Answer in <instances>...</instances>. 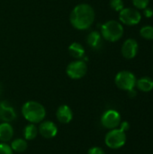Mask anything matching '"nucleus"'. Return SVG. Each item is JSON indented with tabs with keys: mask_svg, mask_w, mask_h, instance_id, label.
<instances>
[{
	"mask_svg": "<svg viewBox=\"0 0 153 154\" xmlns=\"http://www.w3.org/2000/svg\"><path fill=\"white\" fill-rule=\"evenodd\" d=\"M69 21L77 30H87L95 21V11L88 4H79L71 11Z\"/></svg>",
	"mask_w": 153,
	"mask_h": 154,
	"instance_id": "1",
	"label": "nucleus"
},
{
	"mask_svg": "<svg viewBox=\"0 0 153 154\" xmlns=\"http://www.w3.org/2000/svg\"><path fill=\"white\" fill-rule=\"evenodd\" d=\"M23 116L31 124H39L42 122L46 116L44 106L36 101H27L22 107Z\"/></svg>",
	"mask_w": 153,
	"mask_h": 154,
	"instance_id": "2",
	"label": "nucleus"
},
{
	"mask_svg": "<svg viewBox=\"0 0 153 154\" xmlns=\"http://www.w3.org/2000/svg\"><path fill=\"white\" fill-rule=\"evenodd\" d=\"M101 35L108 42H117L124 35V27L121 23L115 20L107 21L101 26Z\"/></svg>",
	"mask_w": 153,
	"mask_h": 154,
	"instance_id": "3",
	"label": "nucleus"
},
{
	"mask_svg": "<svg viewBox=\"0 0 153 154\" xmlns=\"http://www.w3.org/2000/svg\"><path fill=\"white\" fill-rule=\"evenodd\" d=\"M105 143L107 147L114 150L122 148L126 143L125 132L122 131L120 128L110 130L105 137Z\"/></svg>",
	"mask_w": 153,
	"mask_h": 154,
	"instance_id": "4",
	"label": "nucleus"
},
{
	"mask_svg": "<svg viewBox=\"0 0 153 154\" xmlns=\"http://www.w3.org/2000/svg\"><path fill=\"white\" fill-rule=\"evenodd\" d=\"M136 77L135 75L128 70H122L118 72L115 76V82L118 88L125 91L133 89L136 86Z\"/></svg>",
	"mask_w": 153,
	"mask_h": 154,
	"instance_id": "5",
	"label": "nucleus"
},
{
	"mask_svg": "<svg viewBox=\"0 0 153 154\" xmlns=\"http://www.w3.org/2000/svg\"><path fill=\"white\" fill-rule=\"evenodd\" d=\"M119 20L122 23L129 26L136 25L142 20V14L136 8H124L119 12Z\"/></svg>",
	"mask_w": 153,
	"mask_h": 154,
	"instance_id": "6",
	"label": "nucleus"
},
{
	"mask_svg": "<svg viewBox=\"0 0 153 154\" xmlns=\"http://www.w3.org/2000/svg\"><path fill=\"white\" fill-rule=\"evenodd\" d=\"M87 66L83 60H77L70 62L66 69L67 75L72 79H82L87 74Z\"/></svg>",
	"mask_w": 153,
	"mask_h": 154,
	"instance_id": "7",
	"label": "nucleus"
},
{
	"mask_svg": "<svg viewBox=\"0 0 153 154\" xmlns=\"http://www.w3.org/2000/svg\"><path fill=\"white\" fill-rule=\"evenodd\" d=\"M101 124L106 129H115L121 124V115L116 110L109 109L102 115Z\"/></svg>",
	"mask_w": 153,
	"mask_h": 154,
	"instance_id": "8",
	"label": "nucleus"
},
{
	"mask_svg": "<svg viewBox=\"0 0 153 154\" xmlns=\"http://www.w3.org/2000/svg\"><path fill=\"white\" fill-rule=\"evenodd\" d=\"M38 132L43 138L52 139L58 134V127L51 121H42L38 127Z\"/></svg>",
	"mask_w": 153,
	"mask_h": 154,
	"instance_id": "9",
	"label": "nucleus"
},
{
	"mask_svg": "<svg viewBox=\"0 0 153 154\" xmlns=\"http://www.w3.org/2000/svg\"><path fill=\"white\" fill-rule=\"evenodd\" d=\"M139 51V45L136 40L133 38L127 39L122 46V54L127 60L133 59Z\"/></svg>",
	"mask_w": 153,
	"mask_h": 154,
	"instance_id": "10",
	"label": "nucleus"
},
{
	"mask_svg": "<svg viewBox=\"0 0 153 154\" xmlns=\"http://www.w3.org/2000/svg\"><path fill=\"white\" fill-rule=\"evenodd\" d=\"M16 118L14 107L5 100L0 102V120L5 123H11Z\"/></svg>",
	"mask_w": 153,
	"mask_h": 154,
	"instance_id": "11",
	"label": "nucleus"
},
{
	"mask_svg": "<svg viewBox=\"0 0 153 154\" xmlns=\"http://www.w3.org/2000/svg\"><path fill=\"white\" fill-rule=\"evenodd\" d=\"M56 117L61 124H69L73 118V112L68 105H61L56 112Z\"/></svg>",
	"mask_w": 153,
	"mask_h": 154,
	"instance_id": "12",
	"label": "nucleus"
},
{
	"mask_svg": "<svg viewBox=\"0 0 153 154\" xmlns=\"http://www.w3.org/2000/svg\"><path fill=\"white\" fill-rule=\"evenodd\" d=\"M14 135V129L10 123L3 122L0 124V141L2 143H7L11 141Z\"/></svg>",
	"mask_w": 153,
	"mask_h": 154,
	"instance_id": "13",
	"label": "nucleus"
},
{
	"mask_svg": "<svg viewBox=\"0 0 153 154\" xmlns=\"http://www.w3.org/2000/svg\"><path fill=\"white\" fill-rule=\"evenodd\" d=\"M102 35L100 32H96V31H93L91 32L87 38V44L94 50H99L102 47Z\"/></svg>",
	"mask_w": 153,
	"mask_h": 154,
	"instance_id": "14",
	"label": "nucleus"
},
{
	"mask_svg": "<svg viewBox=\"0 0 153 154\" xmlns=\"http://www.w3.org/2000/svg\"><path fill=\"white\" fill-rule=\"evenodd\" d=\"M69 52L73 58L77 60H82V58H84L85 56V49L78 42L71 43L69 46Z\"/></svg>",
	"mask_w": 153,
	"mask_h": 154,
	"instance_id": "15",
	"label": "nucleus"
},
{
	"mask_svg": "<svg viewBox=\"0 0 153 154\" xmlns=\"http://www.w3.org/2000/svg\"><path fill=\"white\" fill-rule=\"evenodd\" d=\"M142 92H150L153 89V79L149 77H143L136 80V86Z\"/></svg>",
	"mask_w": 153,
	"mask_h": 154,
	"instance_id": "16",
	"label": "nucleus"
},
{
	"mask_svg": "<svg viewBox=\"0 0 153 154\" xmlns=\"http://www.w3.org/2000/svg\"><path fill=\"white\" fill-rule=\"evenodd\" d=\"M23 139L26 141H32L34 140L37 137V134H39L38 132V127L35 125V124H29L23 128Z\"/></svg>",
	"mask_w": 153,
	"mask_h": 154,
	"instance_id": "17",
	"label": "nucleus"
},
{
	"mask_svg": "<svg viewBox=\"0 0 153 154\" xmlns=\"http://www.w3.org/2000/svg\"><path fill=\"white\" fill-rule=\"evenodd\" d=\"M10 147L12 148L13 152H23L26 151L27 147H28V143L27 141L25 139L23 138H17L12 141Z\"/></svg>",
	"mask_w": 153,
	"mask_h": 154,
	"instance_id": "18",
	"label": "nucleus"
},
{
	"mask_svg": "<svg viewBox=\"0 0 153 154\" xmlns=\"http://www.w3.org/2000/svg\"><path fill=\"white\" fill-rule=\"evenodd\" d=\"M140 34L142 38L146 40H153V26L145 25L142 27V29L140 30Z\"/></svg>",
	"mask_w": 153,
	"mask_h": 154,
	"instance_id": "19",
	"label": "nucleus"
},
{
	"mask_svg": "<svg viewBox=\"0 0 153 154\" xmlns=\"http://www.w3.org/2000/svg\"><path fill=\"white\" fill-rule=\"evenodd\" d=\"M110 6L113 10L120 12L124 8V4L123 0H110Z\"/></svg>",
	"mask_w": 153,
	"mask_h": 154,
	"instance_id": "20",
	"label": "nucleus"
},
{
	"mask_svg": "<svg viewBox=\"0 0 153 154\" xmlns=\"http://www.w3.org/2000/svg\"><path fill=\"white\" fill-rule=\"evenodd\" d=\"M133 4L136 9L143 10L146 7H148V5L150 4V0H133Z\"/></svg>",
	"mask_w": 153,
	"mask_h": 154,
	"instance_id": "21",
	"label": "nucleus"
},
{
	"mask_svg": "<svg viewBox=\"0 0 153 154\" xmlns=\"http://www.w3.org/2000/svg\"><path fill=\"white\" fill-rule=\"evenodd\" d=\"M0 154H14V152L6 143H0Z\"/></svg>",
	"mask_w": 153,
	"mask_h": 154,
	"instance_id": "22",
	"label": "nucleus"
},
{
	"mask_svg": "<svg viewBox=\"0 0 153 154\" xmlns=\"http://www.w3.org/2000/svg\"><path fill=\"white\" fill-rule=\"evenodd\" d=\"M87 154H106V152L102 148L97 147V146H94V147H91L88 150Z\"/></svg>",
	"mask_w": 153,
	"mask_h": 154,
	"instance_id": "23",
	"label": "nucleus"
},
{
	"mask_svg": "<svg viewBox=\"0 0 153 154\" xmlns=\"http://www.w3.org/2000/svg\"><path fill=\"white\" fill-rule=\"evenodd\" d=\"M143 14L145 15V17L147 18H151L153 16V9L151 7H146L145 9H143Z\"/></svg>",
	"mask_w": 153,
	"mask_h": 154,
	"instance_id": "24",
	"label": "nucleus"
},
{
	"mask_svg": "<svg viewBox=\"0 0 153 154\" xmlns=\"http://www.w3.org/2000/svg\"><path fill=\"white\" fill-rule=\"evenodd\" d=\"M129 128H130V125H129L128 122L124 121V122H122V123L120 124V129H121L122 131L126 132V131L129 130Z\"/></svg>",
	"mask_w": 153,
	"mask_h": 154,
	"instance_id": "25",
	"label": "nucleus"
},
{
	"mask_svg": "<svg viewBox=\"0 0 153 154\" xmlns=\"http://www.w3.org/2000/svg\"><path fill=\"white\" fill-rule=\"evenodd\" d=\"M128 92V95H129V97H131V98H133V97H135L136 96H137V92L134 90V88L133 89H131V90H129V91H127Z\"/></svg>",
	"mask_w": 153,
	"mask_h": 154,
	"instance_id": "26",
	"label": "nucleus"
},
{
	"mask_svg": "<svg viewBox=\"0 0 153 154\" xmlns=\"http://www.w3.org/2000/svg\"><path fill=\"white\" fill-rule=\"evenodd\" d=\"M0 94H1V85H0Z\"/></svg>",
	"mask_w": 153,
	"mask_h": 154,
	"instance_id": "27",
	"label": "nucleus"
}]
</instances>
